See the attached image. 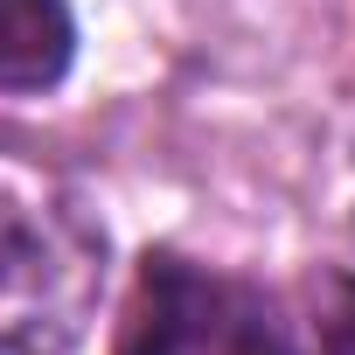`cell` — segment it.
<instances>
[{"instance_id": "cell-4", "label": "cell", "mask_w": 355, "mask_h": 355, "mask_svg": "<svg viewBox=\"0 0 355 355\" xmlns=\"http://www.w3.org/2000/svg\"><path fill=\"white\" fill-rule=\"evenodd\" d=\"M313 327H320V355H355V272H327L320 279Z\"/></svg>"}, {"instance_id": "cell-3", "label": "cell", "mask_w": 355, "mask_h": 355, "mask_svg": "<svg viewBox=\"0 0 355 355\" xmlns=\"http://www.w3.org/2000/svg\"><path fill=\"white\" fill-rule=\"evenodd\" d=\"M77 63V15L70 0H0V91L42 98Z\"/></svg>"}, {"instance_id": "cell-2", "label": "cell", "mask_w": 355, "mask_h": 355, "mask_svg": "<svg viewBox=\"0 0 355 355\" xmlns=\"http://www.w3.org/2000/svg\"><path fill=\"white\" fill-rule=\"evenodd\" d=\"M119 355H293L272 300L196 258H146Z\"/></svg>"}, {"instance_id": "cell-1", "label": "cell", "mask_w": 355, "mask_h": 355, "mask_svg": "<svg viewBox=\"0 0 355 355\" xmlns=\"http://www.w3.org/2000/svg\"><path fill=\"white\" fill-rule=\"evenodd\" d=\"M105 300V230L49 196L0 189V355H70Z\"/></svg>"}]
</instances>
